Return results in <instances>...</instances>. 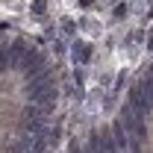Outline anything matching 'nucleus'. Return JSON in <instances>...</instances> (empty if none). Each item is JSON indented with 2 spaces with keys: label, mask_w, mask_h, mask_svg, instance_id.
Instances as JSON below:
<instances>
[{
  "label": "nucleus",
  "mask_w": 153,
  "mask_h": 153,
  "mask_svg": "<svg viewBox=\"0 0 153 153\" xmlns=\"http://www.w3.org/2000/svg\"><path fill=\"white\" fill-rule=\"evenodd\" d=\"M121 124H124L130 138H138L144 144V138H147V115L144 112H135L133 106H124L121 109Z\"/></svg>",
  "instance_id": "nucleus-1"
},
{
  "label": "nucleus",
  "mask_w": 153,
  "mask_h": 153,
  "mask_svg": "<svg viewBox=\"0 0 153 153\" xmlns=\"http://www.w3.org/2000/svg\"><path fill=\"white\" fill-rule=\"evenodd\" d=\"M88 144H91V147H88L91 153H121L118 147H115L112 133H109V130H103V133H91Z\"/></svg>",
  "instance_id": "nucleus-2"
},
{
  "label": "nucleus",
  "mask_w": 153,
  "mask_h": 153,
  "mask_svg": "<svg viewBox=\"0 0 153 153\" xmlns=\"http://www.w3.org/2000/svg\"><path fill=\"white\" fill-rule=\"evenodd\" d=\"M27 50H30V47H27L24 41H12V44H6V47H3V53H6V65L21 71V62H24V56H27Z\"/></svg>",
  "instance_id": "nucleus-3"
},
{
  "label": "nucleus",
  "mask_w": 153,
  "mask_h": 153,
  "mask_svg": "<svg viewBox=\"0 0 153 153\" xmlns=\"http://www.w3.org/2000/svg\"><path fill=\"white\" fill-rule=\"evenodd\" d=\"M127 106H133L135 112H150V106H147V100H144V94H141V85H133L130 88V97H127Z\"/></svg>",
  "instance_id": "nucleus-4"
},
{
  "label": "nucleus",
  "mask_w": 153,
  "mask_h": 153,
  "mask_svg": "<svg viewBox=\"0 0 153 153\" xmlns=\"http://www.w3.org/2000/svg\"><path fill=\"white\" fill-rule=\"evenodd\" d=\"M71 56H74L76 65H85V62L91 59V44H88V41H76L74 47H71Z\"/></svg>",
  "instance_id": "nucleus-5"
},
{
  "label": "nucleus",
  "mask_w": 153,
  "mask_h": 153,
  "mask_svg": "<svg viewBox=\"0 0 153 153\" xmlns=\"http://www.w3.org/2000/svg\"><path fill=\"white\" fill-rule=\"evenodd\" d=\"M109 133H112V141H115V147H118V150L124 153V150H127V141H130V135H127V130H124V124H121V121H115Z\"/></svg>",
  "instance_id": "nucleus-6"
},
{
  "label": "nucleus",
  "mask_w": 153,
  "mask_h": 153,
  "mask_svg": "<svg viewBox=\"0 0 153 153\" xmlns=\"http://www.w3.org/2000/svg\"><path fill=\"white\" fill-rule=\"evenodd\" d=\"M138 85H141V94H144V100H147V106L153 109V82L150 79H141Z\"/></svg>",
  "instance_id": "nucleus-7"
},
{
  "label": "nucleus",
  "mask_w": 153,
  "mask_h": 153,
  "mask_svg": "<svg viewBox=\"0 0 153 153\" xmlns=\"http://www.w3.org/2000/svg\"><path fill=\"white\" fill-rule=\"evenodd\" d=\"M124 153H141V141H138V138H130V141H127V150Z\"/></svg>",
  "instance_id": "nucleus-8"
},
{
  "label": "nucleus",
  "mask_w": 153,
  "mask_h": 153,
  "mask_svg": "<svg viewBox=\"0 0 153 153\" xmlns=\"http://www.w3.org/2000/svg\"><path fill=\"white\" fill-rule=\"evenodd\" d=\"M74 82L79 85V91H82V82H85V74H82V68H76V71H74Z\"/></svg>",
  "instance_id": "nucleus-9"
},
{
  "label": "nucleus",
  "mask_w": 153,
  "mask_h": 153,
  "mask_svg": "<svg viewBox=\"0 0 153 153\" xmlns=\"http://www.w3.org/2000/svg\"><path fill=\"white\" fill-rule=\"evenodd\" d=\"M30 9H33L36 15H44V9H47V6H44V0H36V3H33Z\"/></svg>",
  "instance_id": "nucleus-10"
},
{
  "label": "nucleus",
  "mask_w": 153,
  "mask_h": 153,
  "mask_svg": "<svg viewBox=\"0 0 153 153\" xmlns=\"http://www.w3.org/2000/svg\"><path fill=\"white\" fill-rule=\"evenodd\" d=\"M62 30H65V33H74L76 27H74V21H65V24H62Z\"/></svg>",
  "instance_id": "nucleus-11"
},
{
  "label": "nucleus",
  "mask_w": 153,
  "mask_h": 153,
  "mask_svg": "<svg viewBox=\"0 0 153 153\" xmlns=\"http://www.w3.org/2000/svg\"><path fill=\"white\" fill-rule=\"evenodd\" d=\"M6 68V53H3V47H0V71Z\"/></svg>",
  "instance_id": "nucleus-12"
},
{
  "label": "nucleus",
  "mask_w": 153,
  "mask_h": 153,
  "mask_svg": "<svg viewBox=\"0 0 153 153\" xmlns=\"http://www.w3.org/2000/svg\"><path fill=\"white\" fill-rule=\"evenodd\" d=\"M74 153H91V150H85V147H79V144H74Z\"/></svg>",
  "instance_id": "nucleus-13"
}]
</instances>
